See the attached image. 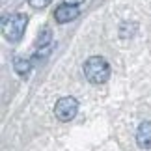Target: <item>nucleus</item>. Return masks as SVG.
Returning a JSON list of instances; mask_svg holds the SVG:
<instances>
[{"label":"nucleus","mask_w":151,"mask_h":151,"mask_svg":"<svg viewBox=\"0 0 151 151\" xmlns=\"http://www.w3.org/2000/svg\"><path fill=\"white\" fill-rule=\"evenodd\" d=\"M84 75L90 84H104L110 78V63L103 56H90L84 63Z\"/></svg>","instance_id":"f257e3e1"},{"label":"nucleus","mask_w":151,"mask_h":151,"mask_svg":"<svg viewBox=\"0 0 151 151\" xmlns=\"http://www.w3.org/2000/svg\"><path fill=\"white\" fill-rule=\"evenodd\" d=\"M28 24V17L24 13H11L9 17H6L2 21V34L4 37L11 43H17L19 39L24 36Z\"/></svg>","instance_id":"f03ea898"},{"label":"nucleus","mask_w":151,"mask_h":151,"mask_svg":"<svg viewBox=\"0 0 151 151\" xmlns=\"http://www.w3.org/2000/svg\"><path fill=\"white\" fill-rule=\"evenodd\" d=\"M77 112H78V103H77L75 97H62V99H58V103L54 104V116L62 123L71 121L75 116H77Z\"/></svg>","instance_id":"7ed1b4c3"},{"label":"nucleus","mask_w":151,"mask_h":151,"mask_svg":"<svg viewBox=\"0 0 151 151\" xmlns=\"http://www.w3.org/2000/svg\"><path fill=\"white\" fill-rule=\"evenodd\" d=\"M77 17H78V6H73V4H62V6H58L56 11H54V19H56V22H60V24L75 21Z\"/></svg>","instance_id":"20e7f679"},{"label":"nucleus","mask_w":151,"mask_h":151,"mask_svg":"<svg viewBox=\"0 0 151 151\" xmlns=\"http://www.w3.org/2000/svg\"><path fill=\"white\" fill-rule=\"evenodd\" d=\"M136 144L140 149H151V121L146 119L138 125L136 131Z\"/></svg>","instance_id":"39448f33"},{"label":"nucleus","mask_w":151,"mask_h":151,"mask_svg":"<svg viewBox=\"0 0 151 151\" xmlns=\"http://www.w3.org/2000/svg\"><path fill=\"white\" fill-rule=\"evenodd\" d=\"M13 69L17 75H21V77H28L32 71V62L28 60V58H22V56H17L13 58Z\"/></svg>","instance_id":"423d86ee"},{"label":"nucleus","mask_w":151,"mask_h":151,"mask_svg":"<svg viewBox=\"0 0 151 151\" xmlns=\"http://www.w3.org/2000/svg\"><path fill=\"white\" fill-rule=\"evenodd\" d=\"M50 39H52V32H50V28H43L41 32H39V36L36 39V47L37 49H49V45H50Z\"/></svg>","instance_id":"0eeeda50"},{"label":"nucleus","mask_w":151,"mask_h":151,"mask_svg":"<svg viewBox=\"0 0 151 151\" xmlns=\"http://www.w3.org/2000/svg\"><path fill=\"white\" fill-rule=\"evenodd\" d=\"M52 2V0H28V4L36 9H41V8H47V6Z\"/></svg>","instance_id":"6e6552de"},{"label":"nucleus","mask_w":151,"mask_h":151,"mask_svg":"<svg viewBox=\"0 0 151 151\" xmlns=\"http://www.w3.org/2000/svg\"><path fill=\"white\" fill-rule=\"evenodd\" d=\"M65 4H73V6H78L80 2H84V0H63Z\"/></svg>","instance_id":"1a4fd4ad"}]
</instances>
